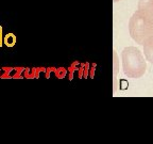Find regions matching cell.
<instances>
[{
  "instance_id": "7a4b0ae2",
  "label": "cell",
  "mask_w": 153,
  "mask_h": 144,
  "mask_svg": "<svg viewBox=\"0 0 153 144\" xmlns=\"http://www.w3.org/2000/svg\"><path fill=\"white\" fill-rule=\"evenodd\" d=\"M129 30L134 41L143 45L147 38L153 35V22L138 10L130 19Z\"/></svg>"
},
{
  "instance_id": "8992f818",
  "label": "cell",
  "mask_w": 153,
  "mask_h": 144,
  "mask_svg": "<svg viewBox=\"0 0 153 144\" xmlns=\"http://www.w3.org/2000/svg\"><path fill=\"white\" fill-rule=\"evenodd\" d=\"M24 76L25 78H33L35 77V70H30V68H25L24 70Z\"/></svg>"
},
{
  "instance_id": "3957f363",
  "label": "cell",
  "mask_w": 153,
  "mask_h": 144,
  "mask_svg": "<svg viewBox=\"0 0 153 144\" xmlns=\"http://www.w3.org/2000/svg\"><path fill=\"white\" fill-rule=\"evenodd\" d=\"M138 10L153 22V0H139Z\"/></svg>"
},
{
  "instance_id": "52a82bcc",
  "label": "cell",
  "mask_w": 153,
  "mask_h": 144,
  "mask_svg": "<svg viewBox=\"0 0 153 144\" xmlns=\"http://www.w3.org/2000/svg\"><path fill=\"white\" fill-rule=\"evenodd\" d=\"M3 45V38H2V27L0 26V47Z\"/></svg>"
},
{
  "instance_id": "5b68a950",
  "label": "cell",
  "mask_w": 153,
  "mask_h": 144,
  "mask_svg": "<svg viewBox=\"0 0 153 144\" xmlns=\"http://www.w3.org/2000/svg\"><path fill=\"white\" fill-rule=\"evenodd\" d=\"M17 42V38L14 33H7L3 38V43L7 46V47H13V46L16 44Z\"/></svg>"
},
{
  "instance_id": "277c9868",
  "label": "cell",
  "mask_w": 153,
  "mask_h": 144,
  "mask_svg": "<svg viewBox=\"0 0 153 144\" xmlns=\"http://www.w3.org/2000/svg\"><path fill=\"white\" fill-rule=\"evenodd\" d=\"M143 45V51H145V56H146L147 60L150 63L153 64V35L147 38Z\"/></svg>"
},
{
  "instance_id": "6da1fadb",
  "label": "cell",
  "mask_w": 153,
  "mask_h": 144,
  "mask_svg": "<svg viewBox=\"0 0 153 144\" xmlns=\"http://www.w3.org/2000/svg\"><path fill=\"white\" fill-rule=\"evenodd\" d=\"M122 68L129 78H139L146 72V61L138 48L127 47L122 51Z\"/></svg>"
}]
</instances>
